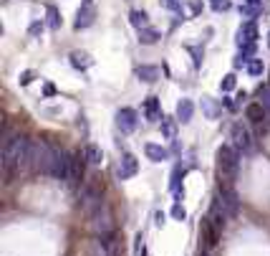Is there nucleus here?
I'll use <instances>...</instances> for the list:
<instances>
[{
	"mask_svg": "<svg viewBox=\"0 0 270 256\" xmlns=\"http://www.w3.org/2000/svg\"><path fill=\"white\" fill-rule=\"evenodd\" d=\"M199 231H202V239H205V246H207V249L217 244V233H220V231H217V228L210 223V218H205V221H202Z\"/></svg>",
	"mask_w": 270,
	"mask_h": 256,
	"instance_id": "nucleus-13",
	"label": "nucleus"
},
{
	"mask_svg": "<svg viewBox=\"0 0 270 256\" xmlns=\"http://www.w3.org/2000/svg\"><path fill=\"white\" fill-rule=\"evenodd\" d=\"M177 122H179V119H174V117H164V119H162V135H164L167 140H174V137H177Z\"/></svg>",
	"mask_w": 270,
	"mask_h": 256,
	"instance_id": "nucleus-19",
	"label": "nucleus"
},
{
	"mask_svg": "<svg viewBox=\"0 0 270 256\" xmlns=\"http://www.w3.org/2000/svg\"><path fill=\"white\" fill-rule=\"evenodd\" d=\"M129 20H131V26L139 28V31L149 28V15H147L144 10H131V13H129Z\"/></svg>",
	"mask_w": 270,
	"mask_h": 256,
	"instance_id": "nucleus-17",
	"label": "nucleus"
},
{
	"mask_svg": "<svg viewBox=\"0 0 270 256\" xmlns=\"http://www.w3.org/2000/svg\"><path fill=\"white\" fill-rule=\"evenodd\" d=\"M268 46H270V31H268Z\"/></svg>",
	"mask_w": 270,
	"mask_h": 256,
	"instance_id": "nucleus-37",
	"label": "nucleus"
},
{
	"mask_svg": "<svg viewBox=\"0 0 270 256\" xmlns=\"http://www.w3.org/2000/svg\"><path fill=\"white\" fill-rule=\"evenodd\" d=\"M43 92H46V97H53L56 94V87H53V84H46V89H43Z\"/></svg>",
	"mask_w": 270,
	"mask_h": 256,
	"instance_id": "nucleus-35",
	"label": "nucleus"
},
{
	"mask_svg": "<svg viewBox=\"0 0 270 256\" xmlns=\"http://www.w3.org/2000/svg\"><path fill=\"white\" fill-rule=\"evenodd\" d=\"M144 114H147L149 122H159V119H164L162 106H159V99H156V97H147V102H144Z\"/></svg>",
	"mask_w": 270,
	"mask_h": 256,
	"instance_id": "nucleus-9",
	"label": "nucleus"
},
{
	"mask_svg": "<svg viewBox=\"0 0 270 256\" xmlns=\"http://www.w3.org/2000/svg\"><path fill=\"white\" fill-rule=\"evenodd\" d=\"M247 5H253V8H263V0H245Z\"/></svg>",
	"mask_w": 270,
	"mask_h": 256,
	"instance_id": "nucleus-36",
	"label": "nucleus"
},
{
	"mask_svg": "<svg viewBox=\"0 0 270 256\" xmlns=\"http://www.w3.org/2000/svg\"><path fill=\"white\" fill-rule=\"evenodd\" d=\"M263 71H265V63L260 58H253L250 63H247V74H250V76H260Z\"/></svg>",
	"mask_w": 270,
	"mask_h": 256,
	"instance_id": "nucleus-23",
	"label": "nucleus"
},
{
	"mask_svg": "<svg viewBox=\"0 0 270 256\" xmlns=\"http://www.w3.org/2000/svg\"><path fill=\"white\" fill-rule=\"evenodd\" d=\"M265 106L258 102V104H247V109H245V117L250 119V122H255V124H263V119H265Z\"/></svg>",
	"mask_w": 270,
	"mask_h": 256,
	"instance_id": "nucleus-14",
	"label": "nucleus"
},
{
	"mask_svg": "<svg viewBox=\"0 0 270 256\" xmlns=\"http://www.w3.org/2000/svg\"><path fill=\"white\" fill-rule=\"evenodd\" d=\"M134 254H137V256L144 254V236H142V233H137V239H134Z\"/></svg>",
	"mask_w": 270,
	"mask_h": 256,
	"instance_id": "nucleus-29",
	"label": "nucleus"
},
{
	"mask_svg": "<svg viewBox=\"0 0 270 256\" xmlns=\"http://www.w3.org/2000/svg\"><path fill=\"white\" fill-rule=\"evenodd\" d=\"M172 216H174L177 221H185V218H187V210H185V205H182V203H174V208H172Z\"/></svg>",
	"mask_w": 270,
	"mask_h": 256,
	"instance_id": "nucleus-26",
	"label": "nucleus"
},
{
	"mask_svg": "<svg viewBox=\"0 0 270 256\" xmlns=\"http://www.w3.org/2000/svg\"><path fill=\"white\" fill-rule=\"evenodd\" d=\"M192 114H194V104L190 99H182V102L177 104V119L179 122H190Z\"/></svg>",
	"mask_w": 270,
	"mask_h": 256,
	"instance_id": "nucleus-15",
	"label": "nucleus"
},
{
	"mask_svg": "<svg viewBox=\"0 0 270 256\" xmlns=\"http://www.w3.org/2000/svg\"><path fill=\"white\" fill-rule=\"evenodd\" d=\"M162 36H159V31H154V28H144V31H139V44H144V46H152V44H156Z\"/></svg>",
	"mask_w": 270,
	"mask_h": 256,
	"instance_id": "nucleus-20",
	"label": "nucleus"
},
{
	"mask_svg": "<svg viewBox=\"0 0 270 256\" xmlns=\"http://www.w3.org/2000/svg\"><path fill=\"white\" fill-rule=\"evenodd\" d=\"M215 10H230V0H212Z\"/></svg>",
	"mask_w": 270,
	"mask_h": 256,
	"instance_id": "nucleus-30",
	"label": "nucleus"
},
{
	"mask_svg": "<svg viewBox=\"0 0 270 256\" xmlns=\"http://www.w3.org/2000/svg\"><path fill=\"white\" fill-rule=\"evenodd\" d=\"M255 38H258V26H255V20H247V23L240 26V31H237V44H240V46L255 44Z\"/></svg>",
	"mask_w": 270,
	"mask_h": 256,
	"instance_id": "nucleus-8",
	"label": "nucleus"
},
{
	"mask_svg": "<svg viewBox=\"0 0 270 256\" xmlns=\"http://www.w3.org/2000/svg\"><path fill=\"white\" fill-rule=\"evenodd\" d=\"M139 173V160L134 157L131 153H124L121 155V162H119V178L121 180H129Z\"/></svg>",
	"mask_w": 270,
	"mask_h": 256,
	"instance_id": "nucleus-7",
	"label": "nucleus"
},
{
	"mask_svg": "<svg viewBox=\"0 0 270 256\" xmlns=\"http://www.w3.org/2000/svg\"><path fill=\"white\" fill-rule=\"evenodd\" d=\"M194 56V66H202V49H190Z\"/></svg>",
	"mask_w": 270,
	"mask_h": 256,
	"instance_id": "nucleus-32",
	"label": "nucleus"
},
{
	"mask_svg": "<svg viewBox=\"0 0 270 256\" xmlns=\"http://www.w3.org/2000/svg\"><path fill=\"white\" fill-rule=\"evenodd\" d=\"M94 18H96V10L91 8V5H88V3H83V8L76 13V28L81 31V28H88V26H91L94 23Z\"/></svg>",
	"mask_w": 270,
	"mask_h": 256,
	"instance_id": "nucleus-10",
	"label": "nucleus"
},
{
	"mask_svg": "<svg viewBox=\"0 0 270 256\" xmlns=\"http://www.w3.org/2000/svg\"><path fill=\"white\" fill-rule=\"evenodd\" d=\"M144 153H147V157H149L152 162H164V160H169V150H167V147L154 145V142L144 145Z\"/></svg>",
	"mask_w": 270,
	"mask_h": 256,
	"instance_id": "nucleus-11",
	"label": "nucleus"
},
{
	"mask_svg": "<svg viewBox=\"0 0 270 256\" xmlns=\"http://www.w3.org/2000/svg\"><path fill=\"white\" fill-rule=\"evenodd\" d=\"M43 20H36V23H31V28H28V33H31V38H38L40 33H43Z\"/></svg>",
	"mask_w": 270,
	"mask_h": 256,
	"instance_id": "nucleus-28",
	"label": "nucleus"
},
{
	"mask_svg": "<svg viewBox=\"0 0 270 256\" xmlns=\"http://www.w3.org/2000/svg\"><path fill=\"white\" fill-rule=\"evenodd\" d=\"M235 84H237L235 74H228V76L220 81V89H222V92H232V89H235Z\"/></svg>",
	"mask_w": 270,
	"mask_h": 256,
	"instance_id": "nucleus-24",
	"label": "nucleus"
},
{
	"mask_svg": "<svg viewBox=\"0 0 270 256\" xmlns=\"http://www.w3.org/2000/svg\"><path fill=\"white\" fill-rule=\"evenodd\" d=\"M31 81H33V71H23V74H20V84H23V87L31 84Z\"/></svg>",
	"mask_w": 270,
	"mask_h": 256,
	"instance_id": "nucleus-33",
	"label": "nucleus"
},
{
	"mask_svg": "<svg viewBox=\"0 0 270 256\" xmlns=\"http://www.w3.org/2000/svg\"><path fill=\"white\" fill-rule=\"evenodd\" d=\"M46 13H48V28L58 31V28H61V13H58V8H56V5H48Z\"/></svg>",
	"mask_w": 270,
	"mask_h": 256,
	"instance_id": "nucleus-22",
	"label": "nucleus"
},
{
	"mask_svg": "<svg viewBox=\"0 0 270 256\" xmlns=\"http://www.w3.org/2000/svg\"><path fill=\"white\" fill-rule=\"evenodd\" d=\"M88 218H91V226L101 233V236H109V233H111V213H109L106 203L94 213V216H88Z\"/></svg>",
	"mask_w": 270,
	"mask_h": 256,
	"instance_id": "nucleus-6",
	"label": "nucleus"
},
{
	"mask_svg": "<svg viewBox=\"0 0 270 256\" xmlns=\"http://www.w3.org/2000/svg\"><path fill=\"white\" fill-rule=\"evenodd\" d=\"M154 218H156V226H164V213H162V210H156Z\"/></svg>",
	"mask_w": 270,
	"mask_h": 256,
	"instance_id": "nucleus-34",
	"label": "nucleus"
},
{
	"mask_svg": "<svg viewBox=\"0 0 270 256\" xmlns=\"http://www.w3.org/2000/svg\"><path fill=\"white\" fill-rule=\"evenodd\" d=\"M58 153H61V150L51 147L48 142L36 140V142H33V150H31V170H33V173H43V175H53Z\"/></svg>",
	"mask_w": 270,
	"mask_h": 256,
	"instance_id": "nucleus-2",
	"label": "nucleus"
},
{
	"mask_svg": "<svg viewBox=\"0 0 270 256\" xmlns=\"http://www.w3.org/2000/svg\"><path fill=\"white\" fill-rule=\"evenodd\" d=\"M31 150L33 142H28L23 135H13L3 145V173L10 180L13 173H23L26 167H31Z\"/></svg>",
	"mask_w": 270,
	"mask_h": 256,
	"instance_id": "nucleus-1",
	"label": "nucleus"
},
{
	"mask_svg": "<svg viewBox=\"0 0 270 256\" xmlns=\"http://www.w3.org/2000/svg\"><path fill=\"white\" fill-rule=\"evenodd\" d=\"M71 66L74 69H88L91 66V56L83 51H71Z\"/></svg>",
	"mask_w": 270,
	"mask_h": 256,
	"instance_id": "nucleus-18",
	"label": "nucleus"
},
{
	"mask_svg": "<svg viewBox=\"0 0 270 256\" xmlns=\"http://www.w3.org/2000/svg\"><path fill=\"white\" fill-rule=\"evenodd\" d=\"M137 76H139V81L152 84V81L159 79V66H139L137 69Z\"/></svg>",
	"mask_w": 270,
	"mask_h": 256,
	"instance_id": "nucleus-16",
	"label": "nucleus"
},
{
	"mask_svg": "<svg viewBox=\"0 0 270 256\" xmlns=\"http://www.w3.org/2000/svg\"><path fill=\"white\" fill-rule=\"evenodd\" d=\"M230 137H232V147L237 153H253V140H250V132L245 130L242 124H232V130H230Z\"/></svg>",
	"mask_w": 270,
	"mask_h": 256,
	"instance_id": "nucleus-4",
	"label": "nucleus"
},
{
	"mask_svg": "<svg viewBox=\"0 0 270 256\" xmlns=\"http://www.w3.org/2000/svg\"><path fill=\"white\" fill-rule=\"evenodd\" d=\"M137 124H139V119H137V112H134V109L124 106V109L116 112V127L124 135H131L134 130H137Z\"/></svg>",
	"mask_w": 270,
	"mask_h": 256,
	"instance_id": "nucleus-5",
	"label": "nucleus"
},
{
	"mask_svg": "<svg viewBox=\"0 0 270 256\" xmlns=\"http://www.w3.org/2000/svg\"><path fill=\"white\" fill-rule=\"evenodd\" d=\"M260 104L265 106V112L270 114V87H265V89H260Z\"/></svg>",
	"mask_w": 270,
	"mask_h": 256,
	"instance_id": "nucleus-27",
	"label": "nucleus"
},
{
	"mask_svg": "<svg viewBox=\"0 0 270 256\" xmlns=\"http://www.w3.org/2000/svg\"><path fill=\"white\" fill-rule=\"evenodd\" d=\"M240 13H242L245 18H250V20H255V18L260 15V8H253V5H247V3H242V5H240Z\"/></svg>",
	"mask_w": 270,
	"mask_h": 256,
	"instance_id": "nucleus-25",
	"label": "nucleus"
},
{
	"mask_svg": "<svg viewBox=\"0 0 270 256\" xmlns=\"http://www.w3.org/2000/svg\"><path fill=\"white\" fill-rule=\"evenodd\" d=\"M81 155L86 157V162H88V165H101V160H104L101 147H99V145H91V142L81 147Z\"/></svg>",
	"mask_w": 270,
	"mask_h": 256,
	"instance_id": "nucleus-12",
	"label": "nucleus"
},
{
	"mask_svg": "<svg viewBox=\"0 0 270 256\" xmlns=\"http://www.w3.org/2000/svg\"><path fill=\"white\" fill-rule=\"evenodd\" d=\"M83 3H88V5H91V0H83Z\"/></svg>",
	"mask_w": 270,
	"mask_h": 256,
	"instance_id": "nucleus-38",
	"label": "nucleus"
},
{
	"mask_svg": "<svg viewBox=\"0 0 270 256\" xmlns=\"http://www.w3.org/2000/svg\"><path fill=\"white\" fill-rule=\"evenodd\" d=\"M162 5L169 8V10H179L182 8V0H162Z\"/></svg>",
	"mask_w": 270,
	"mask_h": 256,
	"instance_id": "nucleus-31",
	"label": "nucleus"
},
{
	"mask_svg": "<svg viewBox=\"0 0 270 256\" xmlns=\"http://www.w3.org/2000/svg\"><path fill=\"white\" fill-rule=\"evenodd\" d=\"M237 173H240V153L232 145H222L217 150V180L235 183Z\"/></svg>",
	"mask_w": 270,
	"mask_h": 256,
	"instance_id": "nucleus-3",
	"label": "nucleus"
},
{
	"mask_svg": "<svg viewBox=\"0 0 270 256\" xmlns=\"http://www.w3.org/2000/svg\"><path fill=\"white\" fill-rule=\"evenodd\" d=\"M202 109H205V114H207L210 119H215V117L220 114V104H217L215 99L205 97V99H202Z\"/></svg>",
	"mask_w": 270,
	"mask_h": 256,
	"instance_id": "nucleus-21",
	"label": "nucleus"
}]
</instances>
